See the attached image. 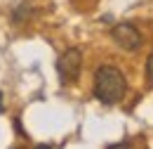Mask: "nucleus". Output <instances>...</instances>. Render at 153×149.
I'll use <instances>...</instances> for the list:
<instances>
[{
	"instance_id": "7ed1b4c3",
	"label": "nucleus",
	"mask_w": 153,
	"mask_h": 149,
	"mask_svg": "<svg viewBox=\"0 0 153 149\" xmlns=\"http://www.w3.org/2000/svg\"><path fill=\"white\" fill-rule=\"evenodd\" d=\"M111 40L120 50H127V52H134L141 47V33L137 31V26L130 24V21H120L111 29Z\"/></svg>"
},
{
	"instance_id": "f257e3e1",
	"label": "nucleus",
	"mask_w": 153,
	"mask_h": 149,
	"mask_svg": "<svg viewBox=\"0 0 153 149\" xmlns=\"http://www.w3.org/2000/svg\"><path fill=\"white\" fill-rule=\"evenodd\" d=\"M94 97L101 104H118L125 93H127V81L120 69H115L111 64H104L94 71Z\"/></svg>"
},
{
	"instance_id": "20e7f679",
	"label": "nucleus",
	"mask_w": 153,
	"mask_h": 149,
	"mask_svg": "<svg viewBox=\"0 0 153 149\" xmlns=\"http://www.w3.org/2000/svg\"><path fill=\"white\" fill-rule=\"evenodd\" d=\"M146 78H149V83L153 85V52L149 55V59H146Z\"/></svg>"
},
{
	"instance_id": "f03ea898",
	"label": "nucleus",
	"mask_w": 153,
	"mask_h": 149,
	"mask_svg": "<svg viewBox=\"0 0 153 149\" xmlns=\"http://www.w3.org/2000/svg\"><path fill=\"white\" fill-rule=\"evenodd\" d=\"M82 69V52L78 47H68L64 50V55L57 59V71L61 83H76Z\"/></svg>"
},
{
	"instance_id": "39448f33",
	"label": "nucleus",
	"mask_w": 153,
	"mask_h": 149,
	"mask_svg": "<svg viewBox=\"0 0 153 149\" xmlns=\"http://www.w3.org/2000/svg\"><path fill=\"white\" fill-rule=\"evenodd\" d=\"M106 149H130V144L127 142H118V144H111V147H106Z\"/></svg>"
},
{
	"instance_id": "423d86ee",
	"label": "nucleus",
	"mask_w": 153,
	"mask_h": 149,
	"mask_svg": "<svg viewBox=\"0 0 153 149\" xmlns=\"http://www.w3.org/2000/svg\"><path fill=\"white\" fill-rule=\"evenodd\" d=\"M36 149H54V144H36Z\"/></svg>"
},
{
	"instance_id": "0eeeda50",
	"label": "nucleus",
	"mask_w": 153,
	"mask_h": 149,
	"mask_svg": "<svg viewBox=\"0 0 153 149\" xmlns=\"http://www.w3.org/2000/svg\"><path fill=\"white\" fill-rule=\"evenodd\" d=\"M5 111V104H2V93H0V114Z\"/></svg>"
}]
</instances>
